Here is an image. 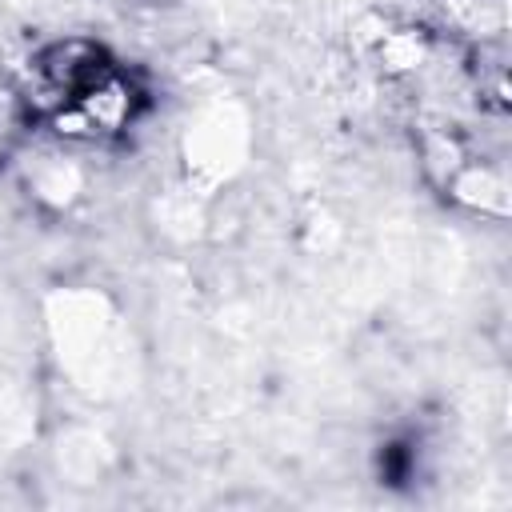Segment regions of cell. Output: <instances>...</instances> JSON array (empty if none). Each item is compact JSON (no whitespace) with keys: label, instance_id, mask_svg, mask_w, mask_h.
<instances>
[{"label":"cell","instance_id":"6da1fadb","mask_svg":"<svg viewBox=\"0 0 512 512\" xmlns=\"http://www.w3.org/2000/svg\"><path fill=\"white\" fill-rule=\"evenodd\" d=\"M28 120H32V108H28L24 92H16V88H0V156L16 144V136L24 132Z\"/></svg>","mask_w":512,"mask_h":512}]
</instances>
